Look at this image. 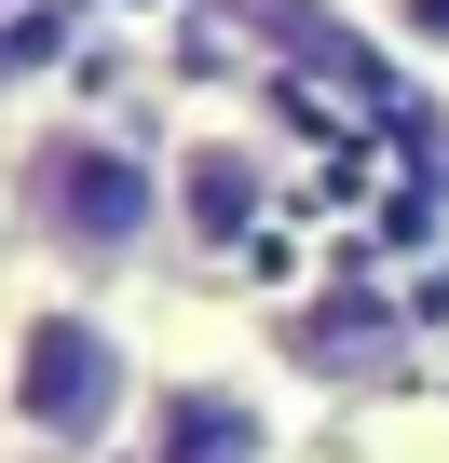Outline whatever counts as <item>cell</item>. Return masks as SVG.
<instances>
[{
  "label": "cell",
  "mask_w": 449,
  "mask_h": 463,
  "mask_svg": "<svg viewBox=\"0 0 449 463\" xmlns=\"http://www.w3.org/2000/svg\"><path fill=\"white\" fill-rule=\"evenodd\" d=\"M150 368L164 354L136 341V314L109 287L42 273V287L0 300V436H14L28 463H109V449H136Z\"/></svg>",
  "instance_id": "cell-1"
},
{
  "label": "cell",
  "mask_w": 449,
  "mask_h": 463,
  "mask_svg": "<svg viewBox=\"0 0 449 463\" xmlns=\"http://www.w3.org/2000/svg\"><path fill=\"white\" fill-rule=\"evenodd\" d=\"M0 218L69 273V287H123L177 246L164 204V137H123L109 109H42L0 164Z\"/></svg>",
  "instance_id": "cell-2"
},
{
  "label": "cell",
  "mask_w": 449,
  "mask_h": 463,
  "mask_svg": "<svg viewBox=\"0 0 449 463\" xmlns=\"http://www.w3.org/2000/svg\"><path fill=\"white\" fill-rule=\"evenodd\" d=\"M286 449H300V395H286L273 354H246V341H164L136 463H286Z\"/></svg>",
  "instance_id": "cell-3"
},
{
  "label": "cell",
  "mask_w": 449,
  "mask_h": 463,
  "mask_svg": "<svg viewBox=\"0 0 449 463\" xmlns=\"http://www.w3.org/2000/svg\"><path fill=\"white\" fill-rule=\"evenodd\" d=\"M164 204H177V260H246L286 218V150L232 109H204L164 137Z\"/></svg>",
  "instance_id": "cell-4"
},
{
  "label": "cell",
  "mask_w": 449,
  "mask_h": 463,
  "mask_svg": "<svg viewBox=\"0 0 449 463\" xmlns=\"http://www.w3.org/2000/svg\"><path fill=\"white\" fill-rule=\"evenodd\" d=\"M381 42H395L422 82H449V0H381Z\"/></svg>",
  "instance_id": "cell-5"
},
{
  "label": "cell",
  "mask_w": 449,
  "mask_h": 463,
  "mask_svg": "<svg viewBox=\"0 0 449 463\" xmlns=\"http://www.w3.org/2000/svg\"><path fill=\"white\" fill-rule=\"evenodd\" d=\"M381 463H408V436H381Z\"/></svg>",
  "instance_id": "cell-6"
}]
</instances>
